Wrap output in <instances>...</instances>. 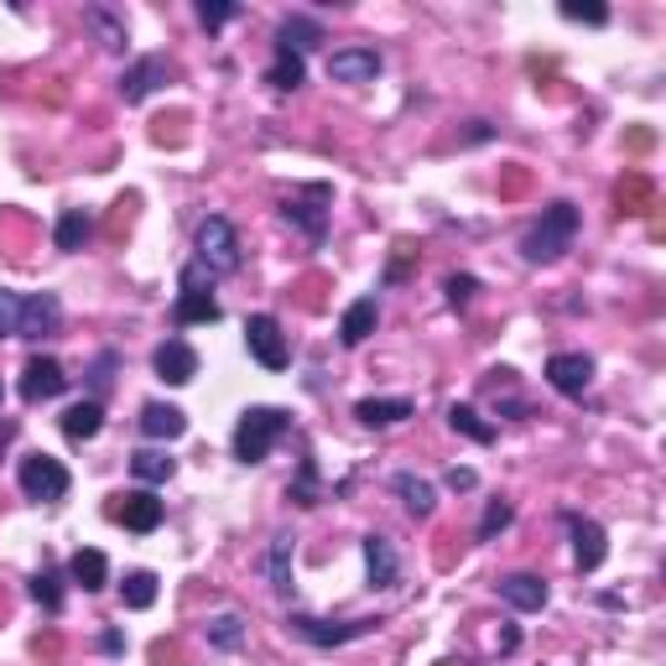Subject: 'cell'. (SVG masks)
Listing matches in <instances>:
<instances>
[{"label":"cell","mask_w":666,"mask_h":666,"mask_svg":"<svg viewBox=\"0 0 666 666\" xmlns=\"http://www.w3.org/2000/svg\"><path fill=\"white\" fill-rule=\"evenodd\" d=\"M573 239H578V208L573 204H547L542 208V219L526 229L521 239V256L531 266H552V260H563L573 250Z\"/></svg>","instance_id":"obj_1"},{"label":"cell","mask_w":666,"mask_h":666,"mask_svg":"<svg viewBox=\"0 0 666 666\" xmlns=\"http://www.w3.org/2000/svg\"><path fill=\"white\" fill-rule=\"evenodd\" d=\"M291 417L281 407H245L235 422V459L239 463H266L271 448L287 438Z\"/></svg>","instance_id":"obj_2"},{"label":"cell","mask_w":666,"mask_h":666,"mask_svg":"<svg viewBox=\"0 0 666 666\" xmlns=\"http://www.w3.org/2000/svg\"><path fill=\"white\" fill-rule=\"evenodd\" d=\"M239 235L235 224L224 219V214H208L204 224H198V266L214 276H235L239 271Z\"/></svg>","instance_id":"obj_3"},{"label":"cell","mask_w":666,"mask_h":666,"mask_svg":"<svg viewBox=\"0 0 666 666\" xmlns=\"http://www.w3.org/2000/svg\"><path fill=\"white\" fill-rule=\"evenodd\" d=\"M291 625V635H303L308 646H349V641H365V635H376L380 631V619H312V615H291L287 619Z\"/></svg>","instance_id":"obj_4"},{"label":"cell","mask_w":666,"mask_h":666,"mask_svg":"<svg viewBox=\"0 0 666 666\" xmlns=\"http://www.w3.org/2000/svg\"><path fill=\"white\" fill-rule=\"evenodd\" d=\"M21 490H27V500H37V505H52V500L69 495V469L58 459H48V453H32V459H21Z\"/></svg>","instance_id":"obj_5"},{"label":"cell","mask_w":666,"mask_h":666,"mask_svg":"<svg viewBox=\"0 0 666 666\" xmlns=\"http://www.w3.org/2000/svg\"><path fill=\"white\" fill-rule=\"evenodd\" d=\"M328 183H312V188H303V193H291L287 204H281V214H287V224H297L303 235L318 245V239L328 235Z\"/></svg>","instance_id":"obj_6"},{"label":"cell","mask_w":666,"mask_h":666,"mask_svg":"<svg viewBox=\"0 0 666 666\" xmlns=\"http://www.w3.org/2000/svg\"><path fill=\"white\" fill-rule=\"evenodd\" d=\"M245 349L266 365V370H287V334H281V324H276L271 312H256V318H245Z\"/></svg>","instance_id":"obj_7"},{"label":"cell","mask_w":666,"mask_h":666,"mask_svg":"<svg viewBox=\"0 0 666 666\" xmlns=\"http://www.w3.org/2000/svg\"><path fill=\"white\" fill-rule=\"evenodd\" d=\"M563 526L573 531V557H578V573H598L604 557H609V536H604V526L588 521V515H578V511H563Z\"/></svg>","instance_id":"obj_8"},{"label":"cell","mask_w":666,"mask_h":666,"mask_svg":"<svg viewBox=\"0 0 666 666\" xmlns=\"http://www.w3.org/2000/svg\"><path fill=\"white\" fill-rule=\"evenodd\" d=\"M58 328H63V303H58V291H32V297H21L17 339H48Z\"/></svg>","instance_id":"obj_9"},{"label":"cell","mask_w":666,"mask_h":666,"mask_svg":"<svg viewBox=\"0 0 666 666\" xmlns=\"http://www.w3.org/2000/svg\"><path fill=\"white\" fill-rule=\"evenodd\" d=\"M69 391V376H63V365L52 355H37V359H27V370H21V396L27 401H52V396H63Z\"/></svg>","instance_id":"obj_10"},{"label":"cell","mask_w":666,"mask_h":666,"mask_svg":"<svg viewBox=\"0 0 666 666\" xmlns=\"http://www.w3.org/2000/svg\"><path fill=\"white\" fill-rule=\"evenodd\" d=\"M167 79H172L167 58H136L131 69L120 73V94H125V104H141V100H152Z\"/></svg>","instance_id":"obj_11"},{"label":"cell","mask_w":666,"mask_h":666,"mask_svg":"<svg viewBox=\"0 0 666 666\" xmlns=\"http://www.w3.org/2000/svg\"><path fill=\"white\" fill-rule=\"evenodd\" d=\"M156 380H167V386H188L193 376H198V349H193L188 339H167V344H156Z\"/></svg>","instance_id":"obj_12"},{"label":"cell","mask_w":666,"mask_h":666,"mask_svg":"<svg viewBox=\"0 0 666 666\" xmlns=\"http://www.w3.org/2000/svg\"><path fill=\"white\" fill-rule=\"evenodd\" d=\"M328 79H339V84H376L380 52L376 48H339L328 58Z\"/></svg>","instance_id":"obj_13"},{"label":"cell","mask_w":666,"mask_h":666,"mask_svg":"<svg viewBox=\"0 0 666 666\" xmlns=\"http://www.w3.org/2000/svg\"><path fill=\"white\" fill-rule=\"evenodd\" d=\"M547 386L563 396H583L594 386V359L588 355H552L547 359Z\"/></svg>","instance_id":"obj_14"},{"label":"cell","mask_w":666,"mask_h":666,"mask_svg":"<svg viewBox=\"0 0 666 666\" xmlns=\"http://www.w3.org/2000/svg\"><path fill=\"white\" fill-rule=\"evenodd\" d=\"M120 526L136 531V536H146V531L162 526V500L152 495V490H131V495H120Z\"/></svg>","instance_id":"obj_15"},{"label":"cell","mask_w":666,"mask_h":666,"mask_svg":"<svg viewBox=\"0 0 666 666\" xmlns=\"http://www.w3.org/2000/svg\"><path fill=\"white\" fill-rule=\"evenodd\" d=\"M495 588H500V598H505L511 609H521V615H531V609H542V604H547V583L536 578V573H505Z\"/></svg>","instance_id":"obj_16"},{"label":"cell","mask_w":666,"mask_h":666,"mask_svg":"<svg viewBox=\"0 0 666 666\" xmlns=\"http://www.w3.org/2000/svg\"><path fill=\"white\" fill-rule=\"evenodd\" d=\"M376 324H380L376 297H359V303H349L344 318H339V344H344V349H359V344L376 334Z\"/></svg>","instance_id":"obj_17"},{"label":"cell","mask_w":666,"mask_h":666,"mask_svg":"<svg viewBox=\"0 0 666 666\" xmlns=\"http://www.w3.org/2000/svg\"><path fill=\"white\" fill-rule=\"evenodd\" d=\"M141 432L172 443V438H183V432H188V411L167 407V401H146V407H141Z\"/></svg>","instance_id":"obj_18"},{"label":"cell","mask_w":666,"mask_h":666,"mask_svg":"<svg viewBox=\"0 0 666 666\" xmlns=\"http://www.w3.org/2000/svg\"><path fill=\"white\" fill-rule=\"evenodd\" d=\"M355 417L365 422V428H396V422H407V417H417V407H411L407 396H370V401H359Z\"/></svg>","instance_id":"obj_19"},{"label":"cell","mask_w":666,"mask_h":666,"mask_svg":"<svg viewBox=\"0 0 666 666\" xmlns=\"http://www.w3.org/2000/svg\"><path fill=\"white\" fill-rule=\"evenodd\" d=\"M365 573H370V588H396L401 563H396V547L386 536H365Z\"/></svg>","instance_id":"obj_20"},{"label":"cell","mask_w":666,"mask_h":666,"mask_svg":"<svg viewBox=\"0 0 666 666\" xmlns=\"http://www.w3.org/2000/svg\"><path fill=\"white\" fill-rule=\"evenodd\" d=\"M318 42H324V21H312V17H287L281 27H276V48H281V52L308 58Z\"/></svg>","instance_id":"obj_21"},{"label":"cell","mask_w":666,"mask_h":666,"mask_svg":"<svg viewBox=\"0 0 666 666\" xmlns=\"http://www.w3.org/2000/svg\"><path fill=\"white\" fill-rule=\"evenodd\" d=\"M287 500L303 505V511L324 505V474H318V459H312V453H303V463H297V474H291V484H287Z\"/></svg>","instance_id":"obj_22"},{"label":"cell","mask_w":666,"mask_h":666,"mask_svg":"<svg viewBox=\"0 0 666 666\" xmlns=\"http://www.w3.org/2000/svg\"><path fill=\"white\" fill-rule=\"evenodd\" d=\"M391 490L401 495V505H407L417 521H428L432 511H438V490H432L428 479H417V474H396L391 479Z\"/></svg>","instance_id":"obj_23"},{"label":"cell","mask_w":666,"mask_h":666,"mask_svg":"<svg viewBox=\"0 0 666 666\" xmlns=\"http://www.w3.org/2000/svg\"><path fill=\"white\" fill-rule=\"evenodd\" d=\"M69 578L84 588V594H100L104 583H110V557L104 552H94V547H84V552H73V563H69Z\"/></svg>","instance_id":"obj_24"},{"label":"cell","mask_w":666,"mask_h":666,"mask_svg":"<svg viewBox=\"0 0 666 666\" xmlns=\"http://www.w3.org/2000/svg\"><path fill=\"white\" fill-rule=\"evenodd\" d=\"M177 328H193V324H219V303L214 291H177V308H172Z\"/></svg>","instance_id":"obj_25"},{"label":"cell","mask_w":666,"mask_h":666,"mask_svg":"<svg viewBox=\"0 0 666 666\" xmlns=\"http://www.w3.org/2000/svg\"><path fill=\"white\" fill-rule=\"evenodd\" d=\"M100 428H104V407H100V401H73V407L63 411V432H69L73 443L100 438Z\"/></svg>","instance_id":"obj_26"},{"label":"cell","mask_w":666,"mask_h":666,"mask_svg":"<svg viewBox=\"0 0 666 666\" xmlns=\"http://www.w3.org/2000/svg\"><path fill=\"white\" fill-rule=\"evenodd\" d=\"M89 235H94V214H89V208H63V214H58V229H52L58 250H84Z\"/></svg>","instance_id":"obj_27"},{"label":"cell","mask_w":666,"mask_h":666,"mask_svg":"<svg viewBox=\"0 0 666 666\" xmlns=\"http://www.w3.org/2000/svg\"><path fill=\"white\" fill-rule=\"evenodd\" d=\"M84 27L100 37L110 52H125V21H120L110 6H84Z\"/></svg>","instance_id":"obj_28"},{"label":"cell","mask_w":666,"mask_h":666,"mask_svg":"<svg viewBox=\"0 0 666 666\" xmlns=\"http://www.w3.org/2000/svg\"><path fill=\"white\" fill-rule=\"evenodd\" d=\"M266 84H271L276 94H291V89L308 84V63H303L297 52H281V48H276V63H271V73H266Z\"/></svg>","instance_id":"obj_29"},{"label":"cell","mask_w":666,"mask_h":666,"mask_svg":"<svg viewBox=\"0 0 666 666\" xmlns=\"http://www.w3.org/2000/svg\"><path fill=\"white\" fill-rule=\"evenodd\" d=\"M448 428L463 432V438H469V443H479V448L495 443V422H484L474 407H448Z\"/></svg>","instance_id":"obj_30"},{"label":"cell","mask_w":666,"mask_h":666,"mask_svg":"<svg viewBox=\"0 0 666 666\" xmlns=\"http://www.w3.org/2000/svg\"><path fill=\"white\" fill-rule=\"evenodd\" d=\"M131 474H136L141 484H167V479L177 474V463H172L167 453H156V448H141V453H131Z\"/></svg>","instance_id":"obj_31"},{"label":"cell","mask_w":666,"mask_h":666,"mask_svg":"<svg viewBox=\"0 0 666 666\" xmlns=\"http://www.w3.org/2000/svg\"><path fill=\"white\" fill-rule=\"evenodd\" d=\"M120 604L125 609H152L156 604V573H125V583H120Z\"/></svg>","instance_id":"obj_32"},{"label":"cell","mask_w":666,"mask_h":666,"mask_svg":"<svg viewBox=\"0 0 666 666\" xmlns=\"http://www.w3.org/2000/svg\"><path fill=\"white\" fill-rule=\"evenodd\" d=\"M271 588L281 598H291V536L287 531L271 536Z\"/></svg>","instance_id":"obj_33"},{"label":"cell","mask_w":666,"mask_h":666,"mask_svg":"<svg viewBox=\"0 0 666 666\" xmlns=\"http://www.w3.org/2000/svg\"><path fill=\"white\" fill-rule=\"evenodd\" d=\"M208 646L214 650H239L245 646V619L239 615H214L208 619Z\"/></svg>","instance_id":"obj_34"},{"label":"cell","mask_w":666,"mask_h":666,"mask_svg":"<svg viewBox=\"0 0 666 666\" xmlns=\"http://www.w3.org/2000/svg\"><path fill=\"white\" fill-rule=\"evenodd\" d=\"M115 370H120V355L115 349H100V359H94V365H89V401H100L104 407V391H110V386H115Z\"/></svg>","instance_id":"obj_35"},{"label":"cell","mask_w":666,"mask_h":666,"mask_svg":"<svg viewBox=\"0 0 666 666\" xmlns=\"http://www.w3.org/2000/svg\"><path fill=\"white\" fill-rule=\"evenodd\" d=\"M32 598L48 615H58V609H63V573H58V567H42L32 578Z\"/></svg>","instance_id":"obj_36"},{"label":"cell","mask_w":666,"mask_h":666,"mask_svg":"<svg viewBox=\"0 0 666 666\" xmlns=\"http://www.w3.org/2000/svg\"><path fill=\"white\" fill-rule=\"evenodd\" d=\"M515 521V511H511V500H490L484 505V521H479V542H495L500 531Z\"/></svg>","instance_id":"obj_37"},{"label":"cell","mask_w":666,"mask_h":666,"mask_svg":"<svg viewBox=\"0 0 666 666\" xmlns=\"http://www.w3.org/2000/svg\"><path fill=\"white\" fill-rule=\"evenodd\" d=\"M235 17H239L235 0H198V21H204L208 32H219L224 21H235Z\"/></svg>","instance_id":"obj_38"},{"label":"cell","mask_w":666,"mask_h":666,"mask_svg":"<svg viewBox=\"0 0 666 666\" xmlns=\"http://www.w3.org/2000/svg\"><path fill=\"white\" fill-rule=\"evenodd\" d=\"M21 324V297L11 287H0V339H17Z\"/></svg>","instance_id":"obj_39"},{"label":"cell","mask_w":666,"mask_h":666,"mask_svg":"<svg viewBox=\"0 0 666 666\" xmlns=\"http://www.w3.org/2000/svg\"><path fill=\"white\" fill-rule=\"evenodd\" d=\"M448 308H469V303H474V291H479V281H474V276H448Z\"/></svg>","instance_id":"obj_40"},{"label":"cell","mask_w":666,"mask_h":666,"mask_svg":"<svg viewBox=\"0 0 666 666\" xmlns=\"http://www.w3.org/2000/svg\"><path fill=\"white\" fill-rule=\"evenodd\" d=\"M563 17L567 21H588V27H604V21H609V11H604V6H578V0H563Z\"/></svg>","instance_id":"obj_41"},{"label":"cell","mask_w":666,"mask_h":666,"mask_svg":"<svg viewBox=\"0 0 666 666\" xmlns=\"http://www.w3.org/2000/svg\"><path fill=\"white\" fill-rule=\"evenodd\" d=\"M183 291H214V271H204V266L193 260L188 271H183Z\"/></svg>","instance_id":"obj_42"},{"label":"cell","mask_w":666,"mask_h":666,"mask_svg":"<svg viewBox=\"0 0 666 666\" xmlns=\"http://www.w3.org/2000/svg\"><path fill=\"white\" fill-rule=\"evenodd\" d=\"M443 484H448V490H474V484H479V474H474V469H448V474H443Z\"/></svg>","instance_id":"obj_43"},{"label":"cell","mask_w":666,"mask_h":666,"mask_svg":"<svg viewBox=\"0 0 666 666\" xmlns=\"http://www.w3.org/2000/svg\"><path fill=\"white\" fill-rule=\"evenodd\" d=\"M100 650H110V656H120V650H125V635H120V631H104V635H100Z\"/></svg>","instance_id":"obj_44"},{"label":"cell","mask_w":666,"mask_h":666,"mask_svg":"<svg viewBox=\"0 0 666 666\" xmlns=\"http://www.w3.org/2000/svg\"><path fill=\"white\" fill-rule=\"evenodd\" d=\"M11 438H17V422H0V448L11 443Z\"/></svg>","instance_id":"obj_45"},{"label":"cell","mask_w":666,"mask_h":666,"mask_svg":"<svg viewBox=\"0 0 666 666\" xmlns=\"http://www.w3.org/2000/svg\"><path fill=\"white\" fill-rule=\"evenodd\" d=\"M0 396H6V386H0Z\"/></svg>","instance_id":"obj_46"}]
</instances>
